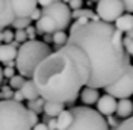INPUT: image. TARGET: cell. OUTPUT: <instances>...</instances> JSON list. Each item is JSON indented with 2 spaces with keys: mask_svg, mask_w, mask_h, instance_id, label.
I'll return each mask as SVG.
<instances>
[{
  "mask_svg": "<svg viewBox=\"0 0 133 130\" xmlns=\"http://www.w3.org/2000/svg\"><path fill=\"white\" fill-rule=\"evenodd\" d=\"M12 100H14V101H18V103H21V101L24 100V97H23V94H21V91H20V89H15V91H14V95H12Z\"/></svg>",
  "mask_w": 133,
  "mask_h": 130,
  "instance_id": "1f68e13d",
  "label": "cell"
},
{
  "mask_svg": "<svg viewBox=\"0 0 133 130\" xmlns=\"http://www.w3.org/2000/svg\"><path fill=\"white\" fill-rule=\"evenodd\" d=\"M66 5H68V8L74 11V9H79V8H82L83 6V0H70Z\"/></svg>",
  "mask_w": 133,
  "mask_h": 130,
  "instance_id": "f546056e",
  "label": "cell"
},
{
  "mask_svg": "<svg viewBox=\"0 0 133 130\" xmlns=\"http://www.w3.org/2000/svg\"><path fill=\"white\" fill-rule=\"evenodd\" d=\"M80 17H85V18H88V20H91V21H98L100 18L98 15L92 11V9H83V8H79V9H74L73 12H71V18H80Z\"/></svg>",
  "mask_w": 133,
  "mask_h": 130,
  "instance_id": "d6986e66",
  "label": "cell"
},
{
  "mask_svg": "<svg viewBox=\"0 0 133 130\" xmlns=\"http://www.w3.org/2000/svg\"><path fill=\"white\" fill-rule=\"evenodd\" d=\"M42 38H44V41H42V42L49 44V42H51V33H44V35H42Z\"/></svg>",
  "mask_w": 133,
  "mask_h": 130,
  "instance_id": "f35d334b",
  "label": "cell"
},
{
  "mask_svg": "<svg viewBox=\"0 0 133 130\" xmlns=\"http://www.w3.org/2000/svg\"><path fill=\"white\" fill-rule=\"evenodd\" d=\"M14 41H17L18 44L27 41V35H26L24 29H15V32H14Z\"/></svg>",
  "mask_w": 133,
  "mask_h": 130,
  "instance_id": "484cf974",
  "label": "cell"
},
{
  "mask_svg": "<svg viewBox=\"0 0 133 130\" xmlns=\"http://www.w3.org/2000/svg\"><path fill=\"white\" fill-rule=\"evenodd\" d=\"M132 57H133V55H132Z\"/></svg>",
  "mask_w": 133,
  "mask_h": 130,
  "instance_id": "f6af8a7d",
  "label": "cell"
},
{
  "mask_svg": "<svg viewBox=\"0 0 133 130\" xmlns=\"http://www.w3.org/2000/svg\"><path fill=\"white\" fill-rule=\"evenodd\" d=\"M66 40H68V35L65 33V30H58V32L51 33V42L58 47H62L66 44Z\"/></svg>",
  "mask_w": 133,
  "mask_h": 130,
  "instance_id": "ffe728a7",
  "label": "cell"
},
{
  "mask_svg": "<svg viewBox=\"0 0 133 130\" xmlns=\"http://www.w3.org/2000/svg\"><path fill=\"white\" fill-rule=\"evenodd\" d=\"M0 44H2V30H0Z\"/></svg>",
  "mask_w": 133,
  "mask_h": 130,
  "instance_id": "b9f144b4",
  "label": "cell"
},
{
  "mask_svg": "<svg viewBox=\"0 0 133 130\" xmlns=\"http://www.w3.org/2000/svg\"><path fill=\"white\" fill-rule=\"evenodd\" d=\"M12 95H14V89L9 85L0 86V98L2 100H12Z\"/></svg>",
  "mask_w": 133,
  "mask_h": 130,
  "instance_id": "cb8c5ba5",
  "label": "cell"
},
{
  "mask_svg": "<svg viewBox=\"0 0 133 130\" xmlns=\"http://www.w3.org/2000/svg\"><path fill=\"white\" fill-rule=\"evenodd\" d=\"M71 21V11L65 2L59 0L41 9V17L36 20V33H53L65 30Z\"/></svg>",
  "mask_w": 133,
  "mask_h": 130,
  "instance_id": "277c9868",
  "label": "cell"
},
{
  "mask_svg": "<svg viewBox=\"0 0 133 130\" xmlns=\"http://www.w3.org/2000/svg\"><path fill=\"white\" fill-rule=\"evenodd\" d=\"M97 112L101 114L103 116H109V115L115 114V109H116V98L112 97V95H101L97 100Z\"/></svg>",
  "mask_w": 133,
  "mask_h": 130,
  "instance_id": "8fae6325",
  "label": "cell"
},
{
  "mask_svg": "<svg viewBox=\"0 0 133 130\" xmlns=\"http://www.w3.org/2000/svg\"><path fill=\"white\" fill-rule=\"evenodd\" d=\"M51 53L49 44L36 40H27L18 46L15 56V68L18 74L32 77L35 68L44 57Z\"/></svg>",
  "mask_w": 133,
  "mask_h": 130,
  "instance_id": "3957f363",
  "label": "cell"
},
{
  "mask_svg": "<svg viewBox=\"0 0 133 130\" xmlns=\"http://www.w3.org/2000/svg\"><path fill=\"white\" fill-rule=\"evenodd\" d=\"M32 130H49V127H47L45 122H36L32 127Z\"/></svg>",
  "mask_w": 133,
  "mask_h": 130,
  "instance_id": "d590c367",
  "label": "cell"
},
{
  "mask_svg": "<svg viewBox=\"0 0 133 130\" xmlns=\"http://www.w3.org/2000/svg\"><path fill=\"white\" fill-rule=\"evenodd\" d=\"M55 2H59V0H38V5H41L42 8H44V6L51 5V3H55Z\"/></svg>",
  "mask_w": 133,
  "mask_h": 130,
  "instance_id": "74e56055",
  "label": "cell"
},
{
  "mask_svg": "<svg viewBox=\"0 0 133 130\" xmlns=\"http://www.w3.org/2000/svg\"><path fill=\"white\" fill-rule=\"evenodd\" d=\"M116 115L119 118H129L133 114V103L130 98H119L116 101Z\"/></svg>",
  "mask_w": 133,
  "mask_h": 130,
  "instance_id": "5bb4252c",
  "label": "cell"
},
{
  "mask_svg": "<svg viewBox=\"0 0 133 130\" xmlns=\"http://www.w3.org/2000/svg\"><path fill=\"white\" fill-rule=\"evenodd\" d=\"M73 120L64 130H110L104 116L88 106L71 107Z\"/></svg>",
  "mask_w": 133,
  "mask_h": 130,
  "instance_id": "8992f818",
  "label": "cell"
},
{
  "mask_svg": "<svg viewBox=\"0 0 133 130\" xmlns=\"http://www.w3.org/2000/svg\"><path fill=\"white\" fill-rule=\"evenodd\" d=\"M14 41V32L11 29H3L2 30V42H12Z\"/></svg>",
  "mask_w": 133,
  "mask_h": 130,
  "instance_id": "83f0119b",
  "label": "cell"
},
{
  "mask_svg": "<svg viewBox=\"0 0 133 130\" xmlns=\"http://www.w3.org/2000/svg\"><path fill=\"white\" fill-rule=\"evenodd\" d=\"M121 2H123L124 11H127L129 14H133V0H121Z\"/></svg>",
  "mask_w": 133,
  "mask_h": 130,
  "instance_id": "4dcf8cb0",
  "label": "cell"
},
{
  "mask_svg": "<svg viewBox=\"0 0 133 130\" xmlns=\"http://www.w3.org/2000/svg\"><path fill=\"white\" fill-rule=\"evenodd\" d=\"M125 36H130V38H133V29H132V30H129V32H125Z\"/></svg>",
  "mask_w": 133,
  "mask_h": 130,
  "instance_id": "60d3db41",
  "label": "cell"
},
{
  "mask_svg": "<svg viewBox=\"0 0 133 130\" xmlns=\"http://www.w3.org/2000/svg\"><path fill=\"white\" fill-rule=\"evenodd\" d=\"M66 44H74L86 53L91 74L86 86L95 89L116 82L130 67V55L123 46V32L112 23L86 21L70 29Z\"/></svg>",
  "mask_w": 133,
  "mask_h": 130,
  "instance_id": "6da1fadb",
  "label": "cell"
},
{
  "mask_svg": "<svg viewBox=\"0 0 133 130\" xmlns=\"http://www.w3.org/2000/svg\"><path fill=\"white\" fill-rule=\"evenodd\" d=\"M2 83H3V70L0 67V86H2Z\"/></svg>",
  "mask_w": 133,
  "mask_h": 130,
  "instance_id": "ab89813d",
  "label": "cell"
},
{
  "mask_svg": "<svg viewBox=\"0 0 133 130\" xmlns=\"http://www.w3.org/2000/svg\"><path fill=\"white\" fill-rule=\"evenodd\" d=\"M18 46H20V44H18L17 41L0 44V62H2V64H8L9 61H15Z\"/></svg>",
  "mask_w": 133,
  "mask_h": 130,
  "instance_id": "7c38bea8",
  "label": "cell"
},
{
  "mask_svg": "<svg viewBox=\"0 0 133 130\" xmlns=\"http://www.w3.org/2000/svg\"><path fill=\"white\" fill-rule=\"evenodd\" d=\"M73 120V115H71V110H66L64 109L61 114L56 116V130H64L68 127V124Z\"/></svg>",
  "mask_w": 133,
  "mask_h": 130,
  "instance_id": "ac0fdd59",
  "label": "cell"
},
{
  "mask_svg": "<svg viewBox=\"0 0 133 130\" xmlns=\"http://www.w3.org/2000/svg\"><path fill=\"white\" fill-rule=\"evenodd\" d=\"M20 91H21L24 100H27V101H29V100H35V98L39 97V94H38V91H36V86H35L33 80H24V83L21 85Z\"/></svg>",
  "mask_w": 133,
  "mask_h": 130,
  "instance_id": "e0dca14e",
  "label": "cell"
},
{
  "mask_svg": "<svg viewBox=\"0 0 133 130\" xmlns=\"http://www.w3.org/2000/svg\"><path fill=\"white\" fill-rule=\"evenodd\" d=\"M30 23H32V20H30L29 17H20V18H15L11 26L15 27V29H26Z\"/></svg>",
  "mask_w": 133,
  "mask_h": 130,
  "instance_id": "603a6c76",
  "label": "cell"
},
{
  "mask_svg": "<svg viewBox=\"0 0 133 130\" xmlns=\"http://www.w3.org/2000/svg\"><path fill=\"white\" fill-rule=\"evenodd\" d=\"M15 18L17 17L11 0H0V30L9 27Z\"/></svg>",
  "mask_w": 133,
  "mask_h": 130,
  "instance_id": "9c48e42d",
  "label": "cell"
},
{
  "mask_svg": "<svg viewBox=\"0 0 133 130\" xmlns=\"http://www.w3.org/2000/svg\"><path fill=\"white\" fill-rule=\"evenodd\" d=\"M106 121H108V126H109V127H114V129H115L116 126H118V120H116V118H114L112 115H109Z\"/></svg>",
  "mask_w": 133,
  "mask_h": 130,
  "instance_id": "e575fe53",
  "label": "cell"
},
{
  "mask_svg": "<svg viewBox=\"0 0 133 130\" xmlns=\"http://www.w3.org/2000/svg\"><path fill=\"white\" fill-rule=\"evenodd\" d=\"M14 74H15V70H14L12 67H6V68L3 70V77H8L9 79V77H12Z\"/></svg>",
  "mask_w": 133,
  "mask_h": 130,
  "instance_id": "d6a6232c",
  "label": "cell"
},
{
  "mask_svg": "<svg viewBox=\"0 0 133 130\" xmlns=\"http://www.w3.org/2000/svg\"><path fill=\"white\" fill-rule=\"evenodd\" d=\"M89 74L91 64L86 53L74 44H65L38 64L32 80L39 97L45 101L70 105L79 98Z\"/></svg>",
  "mask_w": 133,
  "mask_h": 130,
  "instance_id": "7a4b0ae2",
  "label": "cell"
},
{
  "mask_svg": "<svg viewBox=\"0 0 133 130\" xmlns=\"http://www.w3.org/2000/svg\"><path fill=\"white\" fill-rule=\"evenodd\" d=\"M0 130H32L29 109L14 100H0Z\"/></svg>",
  "mask_w": 133,
  "mask_h": 130,
  "instance_id": "5b68a950",
  "label": "cell"
},
{
  "mask_svg": "<svg viewBox=\"0 0 133 130\" xmlns=\"http://www.w3.org/2000/svg\"><path fill=\"white\" fill-rule=\"evenodd\" d=\"M12 6H14V12L15 17H30L33 9L38 6V0H11Z\"/></svg>",
  "mask_w": 133,
  "mask_h": 130,
  "instance_id": "30bf717a",
  "label": "cell"
},
{
  "mask_svg": "<svg viewBox=\"0 0 133 130\" xmlns=\"http://www.w3.org/2000/svg\"><path fill=\"white\" fill-rule=\"evenodd\" d=\"M123 46H124L125 51L132 56L133 55V38H130V36H123Z\"/></svg>",
  "mask_w": 133,
  "mask_h": 130,
  "instance_id": "4316f807",
  "label": "cell"
},
{
  "mask_svg": "<svg viewBox=\"0 0 133 130\" xmlns=\"http://www.w3.org/2000/svg\"><path fill=\"white\" fill-rule=\"evenodd\" d=\"M62 2H65V3H68V2H70V0H62Z\"/></svg>",
  "mask_w": 133,
  "mask_h": 130,
  "instance_id": "7bdbcfd3",
  "label": "cell"
},
{
  "mask_svg": "<svg viewBox=\"0 0 133 130\" xmlns=\"http://www.w3.org/2000/svg\"><path fill=\"white\" fill-rule=\"evenodd\" d=\"M104 89H106V94L118 98V100L119 98H130V95H133V65L130 64L127 71L116 82L104 86Z\"/></svg>",
  "mask_w": 133,
  "mask_h": 130,
  "instance_id": "52a82bcc",
  "label": "cell"
},
{
  "mask_svg": "<svg viewBox=\"0 0 133 130\" xmlns=\"http://www.w3.org/2000/svg\"><path fill=\"white\" fill-rule=\"evenodd\" d=\"M42 106H44V98L38 97V98H35V100H29L26 107H27L29 110L35 112V114H41L42 112Z\"/></svg>",
  "mask_w": 133,
  "mask_h": 130,
  "instance_id": "44dd1931",
  "label": "cell"
},
{
  "mask_svg": "<svg viewBox=\"0 0 133 130\" xmlns=\"http://www.w3.org/2000/svg\"><path fill=\"white\" fill-rule=\"evenodd\" d=\"M24 30H26V35H27V40H35V36H36V29H35L32 24H29Z\"/></svg>",
  "mask_w": 133,
  "mask_h": 130,
  "instance_id": "f1b7e54d",
  "label": "cell"
},
{
  "mask_svg": "<svg viewBox=\"0 0 133 130\" xmlns=\"http://www.w3.org/2000/svg\"><path fill=\"white\" fill-rule=\"evenodd\" d=\"M24 80H26L24 76H21V74H14L12 77H9V86H11L12 89H20L21 85L24 83Z\"/></svg>",
  "mask_w": 133,
  "mask_h": 130,
  "instance_id": "7402d4cb",
  "label": "cell"
},
{
  "mask_svg": "<svg viewBox=\"0 0 133 130\" xmlns=\"http://www.w3.org/2000/svg\"><path fill=\"white\" fill-rule=\"evenodd\" d=\"M79 97L82 98V103L85 106H92V105H95V103H97L100 94H98V89H95V88H91V86H86V85H85V88L80 89Z\"/></svg>",
  "mask_w": 133,
  "mask_h": 130,
  "instance_id": "4fadbf2b",
  "label": "cell"
},
{
  "mask_svg": "<svg viewBox=\"0 0 133 130\" xmlns=\"http://www.w3.org/2000/svg\"><path fill=\"white\" fill-rule=\"evenodd\" d=\"M65 109L64 103H58V101H45L44 100V106H42V112L45 115H49L51 118H56L62 110Z\"/></svg>",
  "mask_w": 133,
  "mask_h": 130,
  "instance_id": "2e32d148",
  "label": "cell"
},
{
  "mask_svg": "<svg viewBox=\"0 0 133 130\" xmlns=\"http://www.w3.org/2000/svg\"><path fill=\"white\" fill-rule=\"evenodd\" d=\"M91 2H97V0H91Z\"/></svg>",
  "mask_w": 133,
  "mask_h": 130,
  "instance_id": "ee69618b",
  "label": "cell"
},
{
  "mask_svg": "<svg viewBox=\"0 0 133 130\" xmlns=\"http://www.w3.org/2000/svg\"><path fill=\"white\" fill-rule=\"evenodd\" d=\"M114 23H115L114 26H115L119 32H123V33L129 32V30L133 29V15L129 14V12H127V14H123V15L118 17Z\"/></svg>",
  "mask_w": 133,
  "mask_h": 130,
  "instance_id": "9a60e30c",
  "label": "cell"
},
{
  "mask_svg": "<svg viewBox=\"0 0 133 130\" xmlns=\"http://www.w3.org/2000/svg\"><path fill=\"white\" fill-rule=\"evenodd\" d=\"M114 130H133V116H129V120L121 121Z\"/></svg>",
  "mask_w": 133,
  "mask_h": 130,
  "instance_id": "d4e9b609",
  "label": "cell"
},
{
  "mask_svg": "<svg viewBox=\"0 0 133 130\" xmlns=\"http://www.w3.org/2000/svg\"><path fill=\"white\" fill-rule=\"evenodd\" d=\"M95 14L101 21L114 23L119 15L124 14V6L121 0H97Z\"/></svg>",
  "mask_w": 133,
  "mask_h": 130,
  "instance_id": "ba28073f",
  "label": "cell"
},
{
  "mask_svg": "<svg viewBox=\"0 0 133 130\" xmlns=\"http://www.w3.org/2000/svg\"><path fill=\"white\" fill-rule=\"evenodd\" d=\"M39 17H41V9L35 8V9H33V12L30 14V17H29V18H30L32 21H36V20H38Z\"/></svg>",
  "mask_w": 133,
  "mask_h": 130,
  "instance_id": "836d02e7",
  "label": "cell"
},
{
  "mask_svg": "<svg viewBox=\"0 0 133 130\" xmlns=\"http://www.w3.org/2000/svg\"><path fill=\"white\" fill-rule=\"evenodd\" d=\"M45 124H47L49 130H56V118H50Z\"/></svg>",
  "mask_w": 133,
  "mask_h": 130,
  "instance_id": "8d00e7d4",
  "label": "cell"
}]
</instances>
